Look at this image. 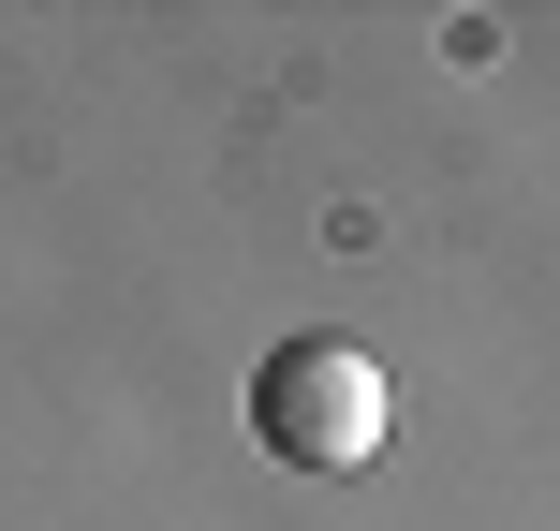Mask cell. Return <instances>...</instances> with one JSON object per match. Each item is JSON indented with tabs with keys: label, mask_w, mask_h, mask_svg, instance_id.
Listing matches in <instances>:
<instances>
[{
	"label": "cell",
	"mask_w": 560,
	"mask_h": 531,
	"mask_svg": "<svg viewBox=\"0 0 560 531\" xmlns=\"http://www.w3.org/2000/svg\"><path fill=\"white\" fill-rule=\"evenodd\" d=\"M252 428L295 473H354V458L384 443V369H369L354 339H280L266 384H252Z\"/></svg>",
	"instance_id": "obj_1"
}]
</instances>
